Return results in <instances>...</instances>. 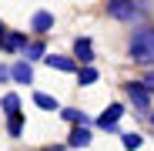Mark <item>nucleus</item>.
<instances>
[{"label": "nucleus", "mask_w": 154, "mask_h": 151, "mask_svg": "<svg viewBox=\"0 0 154 151\" xmlns=\"http://www.w3.org/2000/svg\"><path fill=\"white\" fill-rule=\"evenodd\" d=\"M23 57H27V61H34V57H44V47H40V44H27Z\"/></svg>", "instance_id": "f3484780"}, {"label": "nucleus", "mask_w": 154, "mask_h": 151, "mask_svg": "<svg viewBox=\"0 0 154 151\" xmlns=\"http://www.w3.org/2000/svg\"><path fill=\"white\" fill-rule=\"evenodd\" d=\"M7 131H10V138H20V131H23V114L10 118V124H7Z\"/></svg>", "instance_id": "dca6fc26"}, {"label": "nucleus", "mask_w": 154, "mask_h": 151, "mask_svg": "<svg viewBox=\"0 0 154 151\" xmlns=\"http://www.w3.org/2000/svg\"><path fill=\"white\" fill-rule=\"evenodd\" d=\"M64 118H67L70 124H81V128H87V124H91V118H87L84 111H77V108H67V111H64Z\"/></svg>", "instance_id": "9d476101"}, {"label": "nucleus", "mask_w": 154, "mask_h": 151, "mask_svg": "<svg viewBox=\"0 0 154 151\" xmlns=\"http://www.w3.org/2000/svg\"><path fill=\"white\" fill-rule=\"evenodd\" d=\"M124 87H127V97H131L137 108H151V91L144 87V81H131V84H124Z\"/></svg>", "instance_id": "7ed1b4c3"}, {"label": "nucleus", "mask_w": 154, "mask_h": 151, "mask_svg": "<svg viewBox=\"0 0 154 151\" xmlns=\"http://www.w3.org/2000/svg\"><path fill=\"white\" fill-rule=\"evenodd\" d=\"M74 50H77V57L84 61V67H87V61H94V47H91V40H87V37L74 40Z\"/></svg>", "instance_id": "0eeeda50"}, {"label": "nucleus", "mask_w": 154, "mask_h": 151, "mask_svg": "<svg viewBox=\"0 0 154 151\" xmlns=\"http://www.w3.org/2000/svg\"><path fill=\"white\" fill-rule=\"evenodd\" d=\"M121 118H124V104H111V108H107L104 114L97 118V124H100V128H104V131H111L114 124L121 121Z\"/></svg>", "instance_id": "20e7f679"}, {"label": "nucleus", "mask_w": 154, "mask_h": 151, "mask_svg": "<svg viewBox=\"0 0 154 151\" xmlns=\"http://www.w3.org/2000/svg\"><path fill=\"white\" fill-rule=\"evenodd\" d=\"M121 141H124V148H127V151H137V148H141V144H144V138H141V134H137V131H131V134H124V138H121Z\"/></svg>", "instance_id": "2eb2a0df"}, {"label": "nucleus", "mask_w": 154, "mask_h": 151, "mask_svg": "<svg viewBox=\"0 0 154 151\" xmlns=\"http://www.w3.org/2000/svg\"><path fill=\"white\" fill-rule=\"evenodd\" d=\"M14 81H17V84H30V81H34V71H30V64H27V61L14 64Z\"/></svg>", "instance_id": "423d86ee"}, {"label": "nucleus", "mask_w": 154, "mask_h": 151, "mask_svg": "<svg viewBox=\"0 0 154 151\" xmlns=\"http://www.w3.org/2000/svg\"><path fill=\"white\" fill-rule=\"evenodd\" d=\"M10 74H14V71H7V67H4V64H0V84H4V81H7V77H10Z\"/></svg>", "instance_id": "6ab92c4d"}, {"label": "nucleus", "mask_w": 154, "mask_h": 151, "mask_svg": "<svg viewBox=\"0 0 154 151\" xmlns=\"http://www.w3.org/2000/svg\"><path fill=\"white\" fill-rule=\"evenodd\" d=\"M4 47H10V50H27V40H23L20 34H7V37H4Z\"/></svg>", "instance_id": "ddd939ff"}, {"label": "nucleus", "mask_w": 154, "mask_h": 151, "mask_svg": "<svg viewBox=\"0 0 154 151\" xmlns=\"http://www.w3.org/2000/svg\"><path fill=\"white\" fill-rule=\"evenodd\" d=\"M4 37H7V34H4V30H0V47H4Z\"/></svg>", "instance_id": "aec40b11"}, {"label": "nucleus", "mask_w": 154, "mask_h": 151, "mask_svg": "<svg viewBox=\"0 0 154 151\" xmlns=\"http://www.w3.org/2000/svg\"><path fill=\"white\" fill-rule=\"evenodd\" d=\"M50 24H54V17H50L47 10L34 14V30H50Z\"/></svg>", "instance_id": "f8f14e48"}, {"label": "nucleus", "mask_w": 154, "mask_h": 151, "mask_svg": "<svg viewBox=\"0 0 154 151\" xmlns=\"http://www.w3.org/2000/svg\"><path fill=\"white\" fill-rule=\"evenodd\" d=\"M144 87H147V91H154V71H151L147 77H144Z\"/></svg>", "instance_id": "a211bd4d"}, {"label": "nucleus", "mask_w": 154, "mask_h": 151, "mask_svg": "<svg viewBox=\"0 0 154 151\" xmlns=\"http://www.w3.org/2000/svg\"><path fill=\"white\" fill-rule=\"evenodd\" d=\"M151 124H154V114H151Z\"/></svg>", "instance_id": "412c9836"}, {"label": "nucleus", "mask_w": 154, "mask_h": 151, "mask_svg": "<svg viewBox=\"0 0 154 151\" xmlns=\"http://www.w3.org/2000/svg\"><path fill=\"white\" fill-rule=\"evenodd\" d=\"M34 104H37L40 111H57V108H60L57 97H50V94H34Z\"/></svg>", "instance_id": "1a4fd4ad"}, {"label": "nucleus", "mask_w": 154, "mask_h": 151, "mask_svg": "<svg viewBox=\"0 0 154 151\" xmlns=\"http://www.w3.org/2000/svg\"><path fill=\"white\" fill-rule=\"evenodd\" d=\"M67 144H70V148H87V144H91V131H87V128H74Z\"/></svg>", "instance_id": "6e6552de"}, {"label": "nucleus", "mask_w": 154, "mask_h": 151, "mask_svg": "<svg viewBox=\"0 0 154 151\" xmlns=\"http://www.w3.org/2000/svg\"><path fill=\"white\" fill-rule=\"evenodd\" d=\"M144 7H147V4H124V0H111V4H107V14L117 17V20H141V17H144Z\"/></svg>", "instance_id": "f03ea898"}, {"label": "nucleus", "mask_w": 154, "mask_h": 151, "mask_svg": "<svg viewBox=\"0 0 154 151\" xmlns=\"http://www.w3.org/2000/svg\"><path fill=\"white\" fill-rule=\"evenodd\" d=\"M4 111H7L10 118L20 114V97H17V94H4Z\"/></svg>", "instance_id": "9b49d317"}, {"label": "nucleus", "mask_w": 154, "mask_h": 151, "mask_svg": "<svg viewBox=\"0 0 154 151\" xmlns=\"http://www.w3.org/2000/svg\"><path fill=\"white\" fill-rule=\"evenodd\" d=\"M44 64H47V67H57V71H64V74H77V71H81L70 57H60V54H47Z\"/></svg>", "instance_id": "39448f33"}, {"label": "nucleus", "mask_w": 154, "mask_h": 151, "mask_svg": "<svg viewBox=\"0 0 154 151\" xmlns=\"http://www.w3.org/2000/svg\"><path fill=\"white\" fill-rule=\"evenodd\" d=\"M127 50H131V57L137 64H154V27H141L131 34V44H127Z\"/></svg>", "instance_id": "f257e3e1"}, {"label": "nucleus", "mask_w": 154, "mask_h": 151, "mask_svg": "<svg viewBox=\"0 0 154 151\" xmlns=\"http://www.w3.org/2000/svg\"><path fill=\"white\" fill-rule=\"evenodd\" d=\"M77 77H81V84H94L100 74H97V67H91V64H87V67H81V71H77Z\"/></svg>", "instance_id": "4468645a"}]
</instances>
